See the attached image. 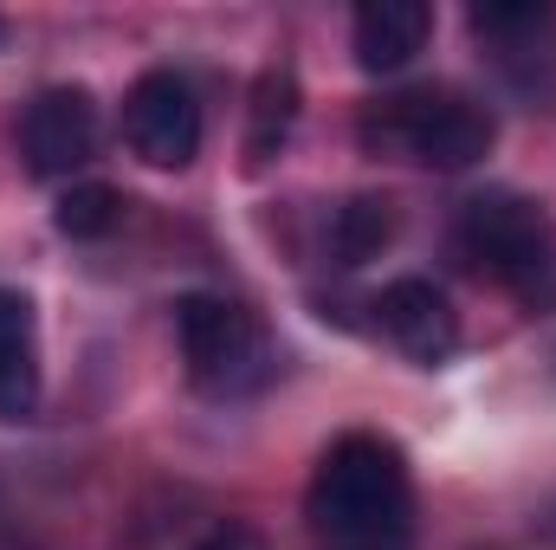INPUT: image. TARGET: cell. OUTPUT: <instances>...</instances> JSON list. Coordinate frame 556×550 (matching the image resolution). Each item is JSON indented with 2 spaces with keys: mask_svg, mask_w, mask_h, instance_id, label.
<instances>
[{
  "mask_svg": "<svg viewBox=\"0 0 556 550\" xmlns=\"http://www.w3.org/2000/svg\"><path fill=\"white\" fill-rule=\"evenodd\" d=\"M98 149V98L85 85H52L26 104L20 117V155L39 182H59L72 168H85Z\"/></svg>",
  "mask_w": 556,
  "mask_h": 550,
  "instance_id": "obj_6",
  "label": "cell"
},
{
  "mask_svg": "<svg viewBox=\"0 0 556 550\" xmlns=\"http://www.w3.org/2000/svg\"><path fill=\"white\" fill-rule=\"evenodd\" d=\"M0 39H7V26H0Z\"/></svg>",
  "mask_w": 556,
  "mask_h": 550,
  "instance_id": "obj_15",
  "label": "cell"
},
{
  "mask_svg": "<svg viewBox=\"0 0 556 550\" xmlns=\"http://www.w3.org/2000/svg\"><path fill=\"white\" fill-rule=\"evenodd\" d=\"M356 142L369 155H389V162H420V168H472L492 155L498 124L485 104H472L466 91L453 85H420V91H395V98H376L363 117H356Z\"/></svg>",
  "mask_w": 556,
  "mask_h": 550,
  "instance_id": "obj_2",
  "label": "cell"
},
{
  "mask_svg": "<svg viewBox=\"0 0 556 550\" xmlns=\"http://www.w3.org/2000/svg\"><path fill=\"white\" fill-rule=\"evenodd\" d=\"M175 337H181V363H188V383L201 396H253L266 389L273 376V343L260 330L253 311H240L233 298H214V291H188L175 304Z\"/></svg>",
  "mask_w": 556,
  "mask_h": 550,
  "instance_id": "obj_4",
  "label": "cell"
},
{
  "mask_svg": "<svg viewBox=\"0 0 556 550\" xmlns=\"http://www.w3.org/2000/svg\"><path fill=\"white\" fill-rule=\"evenodd\" d=\"M304 518L317 550H408L415 545V479L395 440L343 434L324 447Z\"/></svg>",
  "mask_w": 556,
  "mask_h": 550,
  "instance_id": "obj_1",
  "label": "cell"
},
{
  "mask_svg": "<svg viewBox=\"0 0 556 550\" xmlns=\"http://www.w3.org/2000/svg\"><path fill=\"white\" fill-rule=\"evenodd\" d=\"M39 389V311L20 285H0V421H33Z\"/></svg>",
  "mask_w": 556,
  "mask_h": 550,
  "instance_id": "obj_8",
  "label": "cell"
},
{
  "mask_svg": "<svg viewBox=\"0 0 556 550\" xmlns=\"http://www.w3.org/2000/svg\"><path fill=\"white\" fill-rule=\"evenodd\" d=\"M194 550H266V538L247 532V525H220V532H207Z\"/></svg>",
  "mask_w": 556,
  "mask_h": 550,
  "instance_id": "obj_14",
  "label": "cell"
},
{
  "mask_svg": "<svg viewBox=\"0 0 556 550\" xmlns=\"http://www.w3.org/2000/svg\"><path fill=\"white\" fill-rule=\"evenodd\" d=\"M453 247L479 278L505 285V291H544L556 278V221L544 201L518 195V188H485L459 208L453 221Z\"/></svg>",
  "mask_w": 556,
  "mask_h": 550,
  "instance_id": "obj_3",
  "label": "cell"
},
{
  "mask_svg": "<svg viewBox=\"0 0 556 550\" xmlns=\"http://www.w3.org/2000/svg\"><path fill=\"white\" fill-rule=\"evenodd\" d=\"M124 142L149 168H188L201 155V98L181 72L155 65L124 98Z\"/></svg>",
  "mask_w": 556,
  "mask_h": 550,
  "instance_id": "obj_5",
  "label": "cell"
},
{
  "mask_svg": "<svg viewBox=\"0 0 556 550\" xmlns=\"http://www.w3.org/2000/svg\"><path fill=\"white\" fill-rule=\"evenodd\" d=\"M298 130V72L291 65H266L253 78V104H247V168H273V155Z\"/></svg>",
  "mask_w": 556,
  "mask_h": 550,
  "instance_id": "obj_10",
  "label": "cell"
},
{
  "mask_svg": "<svg viewBox=\"0 0 556 550\" xmlns=\"http://www.w3.org/2000/svg\"><path fill=\"white\" fill-rule=\"evenodd\" d=\"M124 195L111 188V182H72L65 195H59V208H52V227L65 234V240H104L117 221H124Z\"/></svg>",
  "mask_w": 556,
  "mask_h": 550,
  "instance_id": "obj_12",
  "label": "cell"
},
{
  "mask_svg": "<svg viewBox=\"0 0 556 550\" xmlns=\"http://www.w3.org/2000/svg\"><path fill=\"white\" fill-rule=\"evenodd\" d=\"M433 33V7L427 0H363L356 20H350V46H356V65L363 72H402L415 65V52Z\"/></svg>",
  "mask_w": 556,
  "mask_h": 550,
  "instance_id": "obj_9",
  "label": "cell"
},
{
  "mask_svg": "<svg viewBox=\"0 0 556 550\" xmlns=\"http://www.w3.org/2000/svg\"><path fill=\"white\" fill-rule=\"evenodd\" d=\"M389 240H395V201H389V195H350V201L337 208V221H330V247H337L343 266L376 260Z\"/></svg>",
  "mask_w": 556,
  "mask_h": 550,
  "instance_id": "obj_11",
  "label": "cell"
},
{
  "mask_svg": "<svg viewBox=\"0 0 556 550\" xmlns=\"http://www.w3.org/2000/svg\"><path fill=\"white\" fill-rule=\"evenodd\" d=\"M551 7H472V33L485 46H498V59H518L525 46H538L551 33Z\"/></svg>",
  "mask_w": 556,
  "mask_h": 550,
  "instance_id": "obj_13",
  "label": "cell"
},
{
  "mask_svg": "<svg viewBox=\"0 0 556 550\" xmlns=\"http://www.w3.org/2000/svg\"><path fill=\"white\" fill-rule=\"evenodd\" d=\"M376 317L395 337V350L427 363V370L459 350V311L446 304V291L433 278H389L382 298H376Z\"/></svg>",
  "mask_w": 556,
  "mask_h": 550,
  "instance_id": "obj_7",
  "label": "cell"
}]
</instances>
